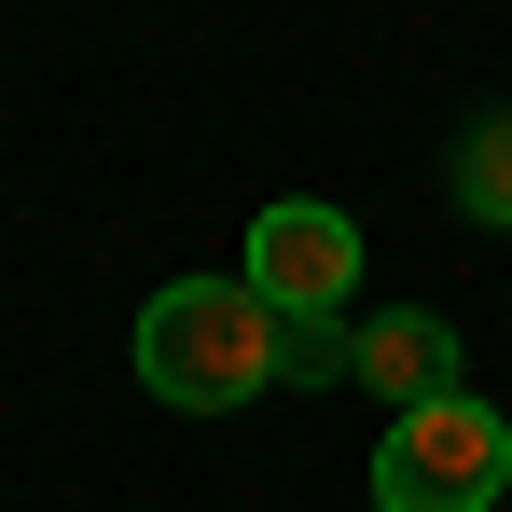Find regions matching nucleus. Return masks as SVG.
<instances>
[{
	"mask_svg": "<svg viewBox=\"0 0 512 512\" xmlns=\"http://www.w3.org/2000/svg\"><path fill=\"white\" fill-rule=\"evenodd\" d=\"M139 388L180 402V416H236L263 388H291V319L250 277H167L139 305Z\"/></svg>",
	"mask_w": 512,
	"mask_h": 512,
	"instance_id": "nucleus-1",
	"label": "nucleus"
},
{
	"mask_svg": "<svg viewBox=\"0 0 512 512\" xmlns=\"http://www.w3.org/2000/svg\"><path fill=\"white\" fill-rule=\"evenodd\" d=\"M499 485H512V429L471 388L374 443V512H499Z\"/></svg>",
	"mask_w": 512,
	"mask_h": 512,
	"instance_id": "nucleus-2",
	"label": "nucleus"
},
{
	"mask_svg": "<svg viewBox=\"0 0 512 512\" xmlns=\"http://www.w3.org/2000/svg\"><path fill=\"white\" fill-rule=\"evenodd\" d=\"M236 277H250L277 319H346V291H360V222H346L333 194H277L250 222V263H236Z\"/></svg>",
	"mask_w": 512,
	"mask_h": 512,
	"instance_id": "nucleus-3",
	"label": "nucleus"
},
{
	"mask_svg": "<svg viewBox=\"0 0 512 512\" xmlns=\"http://www.w3.org/2000/svg\"><path fill=\"white\" fill-rule=\"evenodd\" d=\"M346 388H360V402H388V429L429 416V402H457V319H429V305L360 319V333H346Z\"/></svg>",
	"mask_w": 512,
	"mask_h": 512,
	"instance_id": "nucleus-4",
	"label": "nucleus"
},
{
	"mask_svg": "<svg viewBox=\"0 0 512 512\" xmlns=\"http://www.w3.org/2000/svg\"><path fill=\"white\" fill-rule=\"evenodd\" d=\"M457 222H485V236H512V111H471V139H457Z\"/></svg>",
	"mask_w": 512,
	"mask_h": 512,
	"instance_id": "nucleus-5",
	"label": "nucleus"
},
{
	"mask_svg": "<svg viewBox=\"0 0 512 512\" xmlns=\"http://www.w3.org/2000/svg\"><path fill=\"white\" fill-rule=\"evenodd\" d=\"M291 388H346V319H291Z\"/></svg>",
	"mask_w": 512,
	"mask_h": 512,
	"instance_id": "nucleus-6",
	"label": "nucleus"
}]
</instances>
